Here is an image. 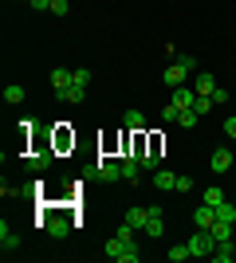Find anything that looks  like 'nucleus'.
<instances>
[{
    "label": "nucleus",
    "mask_w": 236,
    "mask_h": 263,
    "mask_svg": "<svg viewBox=\"0 0 236 263\" xmlns=\"http://www.w3.org/2000/svg\"><path fill=\"white\" fill-rule=\"evenodd\" d=\"M197 118H201V114H197V110H181V126H197Z\"/></svg>",
    "instance_id": "5701e85b"
},
{
    "label": "nucleus",
    "mask_w": 236,
    "mask_h": 263,
    "mask_svg": "<svg viewBox=\"0 0 236 263\" xmlns=\"http://www.w3.org/2000/svg\"><path fill=\"white\" fill-rule=\"evenodd\" d=\"M67 8H71L67 0H51V12H56V16H67Z\"/></svg>",
    "instance_id": "a878e982"
},
{
    "label": "nucleus",
    "mask_w": 236,
    "mask_h": 263,
    "mask_svg": "<svg viewBox=\"0 0 236 263\" xmlns=\"http://www.w3.org/2000/svg\"><path fill=\"white\" fill-rule=\"evenodd\" d=\"M154 189H177V177L169 173V169H157L154 173Z\"/></svg>",
    "instance_id": "f3484780"
},
{
    "label": "nucleus",
    "mask_w": 236,
    "mask_h": 263,
    "mask_svg": "<svg viewBox=\"0 0 236 263\" xmlns=\"http://www.w3.org/2000/svg\"><path fill=\"white\" fill-rule=\"evenodd\" d=\"M185 75H193V71H189V67H181L177 59H173V63L166 67V87L169 90H173V87H185Z\"/></svg>",
    "instance_id": "20e7f679"
},
{
    "label": "nucleus",
    "mask_w": 236,
    "mask_h": 263,
    "mask_svg": "<svg viewBox=\"0 0 236 263\" xmlns=\"http://www.w3.org/2000/svg\"><path fill=\"white\" fill-rule=\"evenodd\" d=\"M59 99H63V102H83V99H87V87H79V83H75V87H67Z\"/></svg>",
    "instance_id": "6ab92c4d"
},
{
    "label": "nucleus",
    "mask_w": 236,
    "mask_h": 263,
    "mask_svg": "<svg viewBox=\"0 0 236 263\" xmlns=\"http://www.w3.org/2000/svg\"><path fill=\"white\" fill-rule=\"evenodd\" d=\"M51 87H56V95L75 87V71H71V67H56V71H51Z\"/></svg>",
    "instance_id": "39448f33"
},
{
    "label": "nucleus",
    "mask_w": 236,
    "mask_h": 263,
    "mask_svg": "<svg viewBox=\"0 0 236 263\" xmlns=\"http://www.w3.org/2000/svg\"><path fill=\"white\" fill-rule=\"evenodd\" d=\"M213 106H216V102L209 99V95H197V102H193V110H197V114H209Z\"/></svg>",
    "instance_id": "aec40b11"
},
{
    "label": "nucleus",
    "mask_w": 236,
    "mask_h": 263,
    "mask_svg": "<svg viewBox=\"0 0 236 263\" xmlns=\"http://www.w3.org/2000/svg\"><path fill=\"white\" fill-rule=\"evenodd\" d=\"M177 118H181V110L173 106V102H169V106H166V122H177Z\"/></svg>",
    "instance_id": "c756f323"
},
{
    "label": "nucleus",
    "mask_w": 236,
    "mask_h": 263,
    "mask_svg": "<svg viewBox=\"0 0 236 263\" xmlns=\"http://www.w3.org/2000/svg\"><path fill=\"white\" fill-rule=\"evenodd\" d=\"M193 90H197V95H213V90H216V79L209 75V71H197V87H193Z\"/></svg>",
    "instance_id": "2eb2a0df"
},
{
    "label": "nucleus",
    "mask_w": 236,
    "mask_h": 263,
    "mask_svg": "<svg viewBox=\"0 0 236 263\" xmlns=\"http://www.w3.org/2000/svg\"><path fill=\"white\" fill-rule=\"evenodd\" d=\"M47 232H51V236H56V240H67L71 236V216L67 212H47Z\"/></svg>",
    "instance_id": "f03ea898"
},
{
    "label": "nucleus",
    "mask_w": 236,
    "mask_h": 263,
    "mask_svg": "<svg viewBox=\"0 0 236 263\" xmlns=\"http://www.w3.org/2000/svg\"><path fill=\"white\" fill-rule=\"evenodd\" d=\"M209 99H213V102H216V106H221V102H228V90H221V87H216V90H213V95H209Z\"/></svg>",
    "instance_id": "c85d7f7f"
},
{
    "label": "nucleus",
    "mask_w": 236,
    "mask_h": 263,
    "mask_svg": "<svg viewBox=\"0 0 236 263\" xmlns=\"http://www.w3.org/2000/svg\"><path fill=\"white\" fill-rule=\"evenodd\" d=\"M134 224H122V228H118V232H114V236H118V240H122V243H134Z\"/></svg>",
    "instance_id": "4be33fe9"
},
{
    "label": "nucleus",
    "mask_w": 236,
    "mask_h": 263,
    "mask_svg": "<svg viewBox=\"0 0 236 263\" xmlns=\"http://www.w3.org/2000/svg\"><path fill=\"white\" fill-rule=\"evenodd\" d=\"M28 4H32L35 12H51V0H28Z\"/></svg>",
    "instance_id": "bb28decb"
},
{
    "label": "nucleus",
    "mask_w": 236,
    "mask_h": 263,
    "mask_svg": "<svg viewBox=\"0 0 236 263\" xmlns=\"http://www.w3.org/2000/svg\"><path fill=\"white\" fill-rule=\"evenodd\" d=\"M221 130H225L228 138H236V114H228V118H225V126H221Z\"/></svg>",
    "instance_id": "393cba45"
},
{
    "label": "nucleus",
    "mask_w": 236,
    "mask_h": 263,
    "mask_svg": "<svg viewBox=\"0 0 236 263\" xmlns=\"http://www.w3.org/2000/svg\"><path fill=\"white\" fill-rule=\"evenodd\" d=\"M4 102H8V106H20L24 102V87L20 83H8V87H4Z\"/></svg>",
    "instance_id": "dca6fc26"
},
{
    "label": "nucleus",
    "mask_w": 236,
    "mask_h": 263,
    "mask_svg": "<svg viewBox=\"0 0 236 263\" xmlns=\"http://www.w3.org/2000/svg\"><path fill=\"white\" fill-rule=\"evenodd\" d=\"M166 255H169V263H185V259H193V255H189V243H173Z\"/></svg>",
    "instance_id": "a211bd4d"
},
{
    "label": "nucleus",
    "mask_w": 236,
    "mask_h": 263,
    "mask_svg": "<svg viewBox=\"0 0 236 263\" xmlns=\"http://www.w3.org/2000/svg\"><path fill=\"white\" fill-rule=\"evenodd\" d=\"M193 224H197V228H213V224H216V209L201 200V209L193 212Z\"/></svg>",
    "instance_id": "6e6552de"
},
{
    "label": "nucleus",
    "mask_w": 236,
    "mask_h": 263,
    "mask_svg": "<svg viewBox=\"0 0 236 263\" xmlns=\"http://www.w3.org/2000/svg\"><path fill=\"white\" fill-rule=\"evenodd\" d=\"M99 177L102 181H122V165L118 161H99Z\"/></svg>",
    "instance_id": "f8f14e48"
},
{
    "label": "nucleus",
    "mask_w": 236,
    "mask_h": 263,
    "mask_svg": "<svg viewBox=\"0 0 236 263\" xmlns=\"http://www.w3.org/2000/svg\"><path fill=\"white\" fill-rule=\"evenodd\" d=\"M232 248H236V243H232Z\"/></svg>",
    "instance_id": "7c9ffc66"
},
{
    "label": "nucleus",
    "mask_w": 236,
    "mask_h": 263,
    "mask_svg": "<svg viewBox=\"0 0 236 263\" xmlns=\"http://www.w3.org/2000/svg\"><path fill=\"white\" fill-rule=\"evenodd\" d=\"M122 126L130 134H142V126H146V118H142V110H126L122 114Z\"/></svg>",
    "instance_id": "9b49d317"
},
{
    "label": "nucleus",
    "mask_w": 236,
    "mask_h": 263,
    "mask_svg": "<svg viewBox=\"0 0 236 263\" xmlns=\"http://www.w3.org/2000/svg\"><path fill=\"white\" fill-rule=\"evenodd\" d=\"M177 63H181V67H189V71H197V59H193V55H177Z\"/></svg>",
    "instance_id": "cd10ccee"
},
{
    "label": "nucleus",
    "mask_w": 236,
    "mask_h": 263,
    "mask_svg": "<svg viewBox=\"0 0 236 263\" xmlns=\"http://www.w3.org/2000/svg\"><path fill=\"white\" fill-rule=\"evenodd\" d=\"M0 243H4V252H16V248H20V236L8 228V220L0 224Z\"/></svg>",
    "instance_id": "4468645a"
},
{
    "label": "nucleus",
    "mask_w": 236,
    "mask_h": 263,
    "mask_svg": "<svg viewBox=\"0 0 236 263\" xmlns=\"http://www.w3.org/2000/svg\"><path fill=\"white\" fill-rule=\"evenodd\" d=\"M205 204H213V209H216V204H221V200H225V193H221V189H205Z\"/></svg>",
    "instance_id": "412c9836"
},
{
    "label": "nucleus",
    "mask_w": 236,
    "mask_h": 263,
    "mask_svg": "<svg viewBox=\"0 0 236 263\" xmlns=\"http://www.w3.org/2000/svg\"><path fill=\"white\" fill-rule=\"evenodd\" d=\"M146 236H150V240H161V236H166V216H161V209H154V204H150V220H146Z\"/></svg>",
    "instance_id": "7ed1b4c3"
},
{
    "label": "nucleus",
    "mask_w": 236,
    "mask_h": 263,
    "mask_svg": "<svg viewBox=\"0 0 236 263\" xmlns=\"http://www.w3.org/2000/svg\"><path fill=\"white\" fill-rule=\"evenodd\" d=\"M138 177H142V161L130 154V157L122 161V181H134V185H138Z\"/></svg>",
    "instance_id": "9d476101"
},
{
    "label": "nucleus",
    "mask_w": 236,
    "mask_h": 263,
    "mask_svg": "<svg viewBox=\"0 0 236 263\" xmlns=\"http://www.w3.org/2000/svg\"><path fill=\"white\" fill-rule=\"evenodd\" d=\"M146 220H150V209H138V204H134V209L126 212V224H134L138 232H146Z\"/></svg>",
    "instance_id": "ddd939ff"
},
{
    "label": "nucleus",
    "mask_w": 236,
    "mask_h": 263,
    "mask_svg": "<svg viewBox=\"0 0 236 263\" xmlns=\"http://www.w3.org/2000/svg\"><path fill=\"white\" fill-rule=\"evenodd\" d=\"M169 102H173L177 110H193V102H197V90H193V87H173V99H169Z\"/></svg>",
    "instance_id": "423d86ee"
},
{
    "label": "nucleus",
    "mask_w": 236,
    "mask_h": 263,
    "mask_svg": "<svg viewBox=\"0 0 236 263\" xmlns=\"http://www.w3.org/2000/svg\"><path fill=\"white\" fill-rule=\"evenodd\" d=\"M51 161H56L51 149H35V154L28 157V169H32V173H44V169H51Z\"/></svg>",
    "instance_id": "0eeeda50"
},
{
    "label": "nucleus",
    "mask_w": 236,
    "mask_h": 263,
    "mask_svg": "<svg viewBox=\"0 0 236 263\" xmlns=\"http://www.w3.org/2000/svg\"><path fill=\"white\" fill-rule=\"evenodd\" d=\"M209 165H213V173H228L232 169V149H216Z\"/></svg>",
    "instance_id": "1a4fd4ad"
},
{
    "label": "nucleus",
    "mask_w": 236,
    "mask_h": 263,
    "mask_svg": "<svg viewBox=\"0 0 236 263\" xmlns=\"http://www.w3.org/2000/svg\"><path fill=\"white\" fill-rule=\"evenodd\" d=\"M216 252V236H213V228H197L189 236V255L193 259H209V255Z\"/></svg>",
    "instance_id": "f257e3e1"
},
{
    "label": "nucleus",
    "mask_w": 236,
    "mask_h": 263,
    "mask_svg": "<svg viewBox=\"0 0 236 263\" xmlns=\"http://www.w3.org/2000/svg\"><path fill=\"white\" fill-rule=\"evenodd\" d=\"M75 83H79V87H90V71H87V67H75Z\"/></svg>",
    "instance_id": "b1692460"
}]
</instances>
